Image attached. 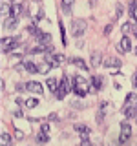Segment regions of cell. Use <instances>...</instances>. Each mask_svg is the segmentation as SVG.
I'll return each mask as SVG.
<instances>
[{"label": "cell", "instance_id": "8fae6325", "mask_svg": "<svg viewBox=\"0 0 137 146\" xmlns=\"http://www.w3.org/2000/svg\"><path fill=\"white\" fill-rule=\"evenodd\" d=\"M17 26H18V18L17 17H7L6 20H4V27H6V29H15Z\"/></svg>", "mask_w": 137, "mask_h": 146}, {"label": "cell", "instance_id": "6da1fadb", "mask_svg": "<svg viewBox=\"0 0 137 146\" xmlns=\"http://www.w3.org/2000/svg\"><path fill=\"white\" fill-rule=\"evenodd\" d=\"M70 91H73V90L70 88V79L64 75V77H62V80H61V84H59V90L55 91V97H57L59 100H62L68 93H70Z\"/></svg>", "mask_w": 137, "mask_h": 146}, {"label": "cell", "instance_id": "f1b7e54d", "mask_svg": "<svg viewBox=\"0 0 137 146\" xmlns=\"http://www.w3.org/2000/svg\"><path fill=\"white\" fill-rule=\"evenodd\" d=\"M115 17L117 18L122 17V6H121V4H117V7H115Z\"/></svg>", "mask_w": 137, "mask_h": 146}, {"label": "cell", "instance_id": "7402d4cb", "mask_svg": "<svg viewBox=\"0 0 137 146\" xmlns=\"http://www.w3.org/2000/svg\"><path fill=\"white\" fill-rule=\"evenodd\" d=\"M9 143H11V137H9V133L2 131V133H0V144H2V146H9Z\"/></svg>", "mask_w": 137, "mask_h": 146}, {"label": "cell", "instance_id": "f35d334b", "mask_svg": "<svg viewBox=\"0 0 137 146\" xmlns=\"http://www.w3.org/2000/svg\"><path fill=\"white\" fill-rule=\"evenodd\" d=\"M132 33H134V36L137 38V24H134V27H132Z\"/></svg>", "mask_w": 137, "mask_h": 146}, {"label": "cell", "instance_id": "44dd1931", "mask_svg": "<svg viewBox=\"0 0 137 146\" xmlns=\"http://www.w3.org/2000/svg\"><path fill=\"white\" fill-rule=\"evenodd\" d=\"M70 62H71V64H75L77 68H80V70H84V71L88 70V66H86V62L82 60V58H70Z\"/></svg>", "mask_w": 137, "mask_h": 146}, {"label": "cell", "instance_id": "4316f807", "mask_svg": "<svg viewBox=\"0 0 137 146\" xmlns=\"http://www.w3.org/2000/svg\"><path fill=\"white\" fill-rule=\"evenodd\" d=\"M37 106H39V100H37V99H27L26 100V108H37Z\"/></svg>", "mask_w": 137, "mask_h": 146}, {"label": "cell", "instance_id": "ac0fdd59", "mask_svg": "<svg viewBox=\"0 0 137 146\" xmlns=\"http://www.w3.org/2000/svg\"><path fill=\"white\" fill-rule=\"evenodd\" d=\"M102 60H104V58L100 57L99 51H93V53H91V66H93V68H97L99 64H102Z\"/></svg>", "mask_w": 137, "mask_h": 146}, {"label": "cell", "instance_id": "83f0119b", "mask_svg": "<svg viewBox=\"0 0 137 146\" xmlns=\"http://www.w3.org/2000/svg\"><path fill=\"white\" fill-rule=\"evenodd\" d=\"M59 27H61V35H62V44L66 46L68 40H66V31H64V24H62V22H59Z\"/></svg>", "mask_w": 137, "mask_h": 146}, {"label": "cell", "instance_id": "8d00e7d4", "mask_svg": "<svg viewBox=\"0 0 137 146\" xmlns=\"http://www.w3.org/2000/svg\"><path fill=\"white\" fill-rule=\"evenodd\" d=\"M40 131H44V133H49V124H42Z\"/></svg>", "mask_w": 137, "mask_h": 146}, {"label": "cell", "instance_id": "2e32d148", "mask_svg": "<svg viewBox=\"0 0 137 146\" xmlns=\"http://www.w3.org/2000/svg\"><path fill=\"white\" fill-rule=\"evenodd\" d=\"M91 88H93L95 91H100V90H102V79H100V77H91Z\"/></svg>", "mask_w": 137, "mask_h": 146}, {"label": "cell", "instance_id": "5bb4252c", "mask_svg": "<svg viewBox=\"0 0 137 146\" xmlns=\"http://www.w3.org/2000/svg\"><path fill=\"white\" fill-rule=\"evenodd\" d=\"M122 111H124V117L126 119L137 117V106H124V108H122Z\"/></svg>", "mask_w": 137, "mask_h": 146}, {"label": "cell", "instance_id": "1f68e13d", "mask_svg": "<svg viewBox=\"0 0 137 146\" xmlns=\"http://www.w3.org/2000/svg\"><path fill=\"white\" fill-rule=\"evenodd\" d=\"M73 93L77 95V97H84L86 95V91H80V90H77V88H73Z\"/></svg>", "mask_w": 137, "mask_h": 146}, {"label": "cell", "instance_id": "d6a6232c", "mask_svg": "<svg viewBox=\"0 0 137 146\" xmlns=\"http://www.w3.org/2000/svg\"><path fill=\"white\" fill-rule=\"evenodd\" d=\"M48 121L57 122V121H59V115H57V113H51V115H48Z\"/></svg>", "mask_w": 137, "mask_h": 146}, {"label": "cell", "instance_id": "b9f144b4", "mask_svg": "<svg viewBox=\"0 0 137 146\" xmlns=\"http://www.w3.org/2000/svg\"><path fill=\"white\" fill-rule=\"evenodd\" d=\"M134 51H135V55H137V46H135V48H134Z\"/></svg>", "mask_w": 137, "mask_h": 146}, {"label": "cell", "instance_id": "d590c367", "mask_svg": "<svg viewBox=\"0 0 137 146\" xmlns=\"http://www.w3.org/2000/svg\"><path fill=\"white\" fill-rule=\"evenodd\" d=\"M42 18H44V11L40 9V11H39V15H35V20H42Z\"/></svg>", "mask_w": 137, "mask_h": 146}, {"label": "cell", "instance_id": "3957f363", "mask_svg": "<svg viewBox=\"0 0 137 146\" xmlns=\"http://www.w3.org/2000/svg\"><path fill=\"white\" fill-rule=\"evenodd\" d=\"M44 60L48 62L51 68H59L61 64H64V62H66V57H64V55H61V53H55V55H49V53H46V58H44Z\"/></svg>", "mask_w": 137, "mask_h": 146}, {"label": "cell", "instance_id": "9c48e42d", "mask_svg": "<svg viewBox=\"0 0 137 146\" xmlns=\"http://www.w3.org/2000/svg\"><path fill=\"white\" fill-rule=\"evenodd\" d=\"M26 88L27 91H31V93H37V95H42L44 93V88H42V84L40 82H26Z\"/></svg>", "mask_w": 137, "mask_h": 146}, {"label": "cell", "instance_id": "7bdbcfd3", "mask_svg": "<svg viewBox=\"0 0 137 146\" xmlns=\"http://www.w3.org/2000/svg\"><path fill=\"white\" fill-rule=\"evenodd\" d=\"M9 2H13V4H17V0H9Z\"/></svg>", "mask_w": 137, "mask_h": 146}, {"label": "cell", "instance_id": "cb8c5ba5", "mask_svg": "<svg viewBox=\"0 0 137 146\" xmlns=\"http://www.w3.org/2000/svg\"><path fill=\"white\" fill-rule=\"evenodd\" d=\"M132 27H134V24L132 22H124V24L121 26V31H122V35H128L132 31Z\"/></svg>", "mask_w": 137, "mask_h": 146}, {"label": "cell", "instance_id": "ee69618b", "mask_svg": "<svg viewBox=\"0 0 137 146\" xmlns=\"http://www.w3.org/2000/svg\"><path fill=\"white\" fill-rule=\"evenodd\" d=\"M134 18H135V20H137V15H135V17H134Z\"/></svg>", "mask_w": 137, "mask_h": 146}, {"label": "cell", "instance_id": "ab89813d", "mask_svg": "<svg viewBox=\"0 0 137 146\" xmlns=\"http://www.w3.org/2000/svg\"><path fill=\"white\" fill-rule=\"evenodd\" d=\"M15 137H17V139H22V137H24V133H22V131H17Z\"/></svg>", "mask_w": 137, "mask_h": 146}, {"label": "cell", "instance_id": "7a4b0ae2", "mask_svg": "<svg viewBox=\"0 0 137 146\" xmlns=\"http://www.w3.org/2000/svg\"><path fill=\"white\" fill-rule=\"evenodd\" d=\"M86 20H82V18H75V20L71 22V26H70V29H71V35L73 36H82L84 35V31H86Z\"/></svg>", "mask_w": 137, "mask_h": 146}, {"label": "cell", "instance_id": "5b68a950", "mask_svg": "<svg viewBox=\"0 0 137 146\" xmlns=\"http://www.w3.org/2000/svg\"><path fill=\"white\" fill-rule=\"evenodd\" d=\"M130 135H132V128L128 122H122L121 124V135H119V143L121 144H124L128 139H130Z\"/></svg>", "mask_w": 137, "mask_h": 146}, {"label": "cell", "instance_id": "30bf717a", "mask_svg": "<svg viewBox=\"0 0 137 146\" xmlns=\"http://www.w3.org/2000/svg\"><path fill=\"white\" fill-rule=\"evenodd\" d=\"M75 131H79V135H80L82 141H88V137H90V128L86 126V124H75Z\"/></svg>", "mask_w": 137, "mask_h": 146}, {"label": "cell", "instance_id": "e0dca14e", "mask_svg": "<svg viewBox=\"0 0 137 146\" xmlns=\"http://www.w3.org/2000/svg\"><path fill=\"white\" fill-rule=\"evenodd\" d=\"M59 84H61V82H59L57 79H53V77H49V79L46 80V86H48V88L51 90V93H55V91L59 90Z\"/></svg>", "mask_w": 137, "mask_h": 146}, {"label": "cell", "instance_id": "74e56055", "mask_svg": "<svg viewBox=\"0 0 137 146\" xmlns=\"http://www.w3.org/2000/svg\"><path fill=\"white\" fill-rule=\"evenodd\" d=\"M132 82H134V88H137V73H134V77H132Z\"/></svg>", "mask_w": 137, "mask_h": 146}, {"label": "cell", "instance_id": "484cf974", "mask_svg": "<svg viewBox=\"0 0 137 146\" xmlns=\"http://www.w3.org/2000/svg\"><path fill=\"white\" fill-rule=\"evenodd\" d=\"M49 141V137H48V133H44V131H40L39 135H37V143H48Z\"/></svg>", "mask_w": 137, "mask_h": 146}, {"label": "cell", "instance_id": "d4e9b609", "mask_svg": "<svg viewBox=\"0 0 137 146\" xmlns=\"http://www.w3.org/2000/svg\"><path fill=\"white\" fill-rule=\"evenodd\" d=\"M49 68H51V66H49V64L44 60L42 64H39V73H42V75H46V73L49 71Z\"/></svg>", "mask_w": 137, "mask_h": 146}, {"label": "cell", "instance_id": "ffe728a7", "mask_svg": "<svg viewBox=\"0 0 137 146\" xmlns=\"http://www.w3.org/2000/svg\"><path fill=\"white\" fill-rule=\"evenodd\" d=\"M124 106H137V95H135V93H128V95H126Z\"/></svg>", "mask_w": 137, "mask_h": 146}, {"label": "cell", "instance_id": "f546056e", "mask_svg": "<svg viewBox=\"0 0 137 146\" xmlns=\"http://www.w3.org/2000/svg\"><path fill=\"white\" fill-rule=\"evenodd\" d=\"M26 90H27V88H26V84H17V91H18V93H24Z\"/></svg>", "mask_w": 137, "mask_h": 146}, {"label": "cell", "instance_id": "7c38bea8", "mask_svg": "<svg viewBox=\"0 0 137 146\" xmlns=\"http://www.w3.org/2000/svg\"><path fill=\"white\" fill-rule=\"evenodd\" d=\"M24 11V6L22 4H13L11 6V9H9V17H20V13Z\"/></svg>", "mask_w": 137, "mask_h": 146}, {"label": "cell", "instance_id": "4dcf8cb0", "mask_svg": "<svg viewBox=\"0 0 137 146\" xmlns=\"http://www.w3.org/2000/svg\"><path fill=\"white\" fill-rule=\"evenodd\" d=\"M9 9H11V7H7V4L4 2V4H2V15H7V13H9ZM7 17H9V15H7Z\"/></svg>", "mask_w": 137, "mask_h": 146}, {"label": "cell", "instance_id": "8992f818", "mask_svg": "<svg viewBox=\"0 0 137 146\" xmlns=\"http://www.w3.org/2000/svg\"><path fill=\"white\" fill-rule=\"evenodd\" d=\"M117 49H119L121 53H128V51H132V42H130V38H128L126 35H122L121 42L117 44Z\"/></svg>", "mask_w": 137, "mask_h": 146}, {"label": "cell", "instance_id": "d6986e66", "mask_svg": "<svg viewBox=\"0 0 137 146\" xmlns=\"http://www.w3.org/2000/svg\"><path fill=\"white\" fill-rule=\"evenodd\" d=\"M61 7H62V11L66 13V15H71V7H73V0H62V4H61Z\"/></svg>", "mask_w": 137, "mask_h": 146}, {"label": "cell", "instance_id": "277c9868", "mask_svg": "<svg viewBox=\"0 0 137 146\" xmlns=\"http://www.w3.org/2000/svg\"><path fill=\"white\" fill-rule=\"evenodd\" d=\"M20 40L18 38H15V36H7V38H2V51L4 53H11L15 48H18V44Z\"/></svg>", "mask_w": 137, "mask_h": 146}, {"label": "cell", "instance_id": "52a82bcc", "mask_svg": "<svg viewBox=\"0 0 137 146\" xmlns=\"http://www.w3.org/2000/svg\"><path fill=\"white\" fill-rule=\"evenodd\" d=\"M102 66L104 68H115V70H119V68L122 66V60L121 58H115V57H108L102 60Z\"/></svg>", "mask_w": 137, "mask_h": 146}, {"label": "cell", "instance_id": "4fadbf2b", "mask_svg": "<svg viewBox=\"0 0 137 146\" xmlns=\"http://www.w3.org/2000/svg\"><path fill=\"white\" fill-rule=\"evenodd\" d=\"M37 42H39V44H46V46H48V44H53V36L49 35V33H42V35L37 36Z\"/></svg>", "mask_w": 137, "mask_h": 146}, {"label": "cell", "instance_id": "ba28073f", "mask_svg": "<svg viewBox=\"0 0 137 146\" xmlns=\"http://www.w3.org/2000/svg\"><path fill=\"white\" fill-rule=\"evenodd\" d=\"M73 84H75V88H77V90H80V91H86V93H88V90H90V86H88V80H86V79H82L80 75H77L75 79H73Z\"/></svg>", "mask_w": 137, "mask_h": 146}, {"label": "cell", "instance_id": "60d3db41", "mask_svg": "<svg viewBox=\"0 0 137 146\" xmlns=\"http://www.w3.org/2000/svg\"><path fill=\"white\" fill-rule=\"evenodd\" d=\"M82 146H91V143L90 141H82Z\"/></svg>", "mask_w": 137, "mask_h": 146}, {"label": "cell", "instance_id": "603a6c76", "mask_svg": "<svg viewBox=\"0 0 137 146\" xmlns=\"http://www.w3.org/2000/svg\"><path fill=\"white\" fill-rule=\"evenodd\" d=\"M27 33H29V35H35V36H39V35H42V31H40L37 26L31 24V26H27Z\"/></svg>", "mask_w": 137, "mask_h": 146}, {"label": "cell", "instance_id": "9a60e30c", "mask_svg": "<svg viewBox=\"0 0 137 146\" xmlns=\"http://www.w3.org/2000/svg\"><path fill=\"white\" fill-rule=\"evenodd\" d=\"M24 70L27 73H39V64H35L31 60H24Z\"/></svg>", "mask_w": 137, "mask_h": 146}, {"label": "cell", "instance_id": "836d02e7", "mask_svg": "<svg viewBox=\"0 0 137 146\" xmlns=\"http://www.w3.org/2000/svg\"><path fill=\"white\" fill-rule=\"evenodd\" d=\"M106 110H108V102H106V100H102V102H100V111L106 113Z\"/></svg>", "mask_w": 137, "mask_h": 146}, {"label": "cell", "instance_id": "e575fe53", "mask_svg": "<svg viewBox=\"0 0 137 146\" xmlns=\"http://www.w3.org/2000/svg\"><path fill=\"white\" fill-rule=\"evenodd\" d=\"M112 29H113V27H112V24H108L106 27H104V35H110V33H112Z\"/></svg>", "mask_w": 137, "mask_h": 146}]
</instances>
